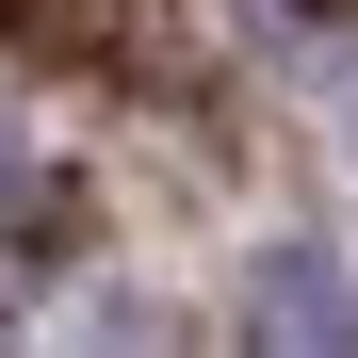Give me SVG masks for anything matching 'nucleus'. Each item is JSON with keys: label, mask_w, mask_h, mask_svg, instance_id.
<instances>
[{"label": "nucleus", "mask_w": 358, "mask_h": 358, "mask_svg": "<svg viewBox=\"0 0 358 358\" xmlns=\"http://www.w3.org/2000/svg\"><path fill=\"white\" fill-rule=\"evenodd\" d=\"M245 326H261V342H310V358H358V277H342L326 245H261Z\"/></svg>", "instance_id": "f257e3e1"}, {"label": "nucleus", "mask_w": 358, "mask_h": 358, "mask_svg": "<svg viewBox=\"0 0 358 358\" xmlns=\"http://www.w3.org/2000/svg\"><path fill=\"white\" fill-rule=\"evenodd\" d=\"M245 17V49H277V66H310V49L342 33V0H228Z\"/></svg>", "instance_id": "f03ea898"}, {"label": "nucleus", "mask_w": 358, "mask_h": 358, "mask_svg": "<svg viewBox=\"0 0 358 358\" xmlns=\"http://www.w3.org/2000/svg\"><path fill=\"white\" fill-rule=\"evenodd\" d=\"M0 17H33L49 49H98V33H114V0H0Z\"/></svg>", "instance_id": "7ed1b4c3"}, {"label": "nucleus", "mask_w": 358, "mask_h": 358, "mask_svg": "<svg viewBox=\"0 0 358 358\" xmlns=\"http://www.w3.org/2000/svg\"><path fill=\"white\" fill-rule=\"evenodd\" d=\"M0 179H17V131H0Z\"/></svg>", "instance_id": "20e7f679"}]
</instances>
